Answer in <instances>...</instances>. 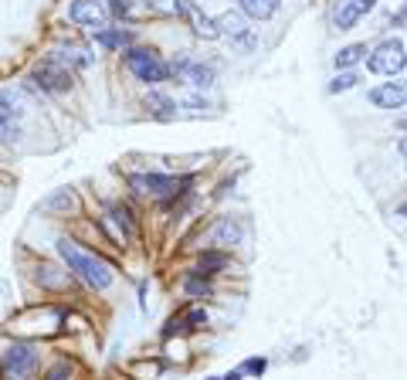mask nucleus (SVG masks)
I'll return each instance as SVG.
<instances>
[{
    "instance_id": "5701e85b",
    "label": "nucleus",
    "mask_w": 407,
    "mask_h": 380,
    "mask_svg": "<svg viewBox=\"0 0 407 380\" xmlns=\"http://www.w3.org/2000/svg\"><path fill=\"white\" fill-rule=\"evenodd\" d=\"M183 296L210 299V296H214V286H210V279H207V275H201L197 268H190V272L183 275Z\"/></svg>"
},
{
    "instance_id": "9b49d317",
    "label": "nucleus",
    "mask_w": 407,
    "mask_h": 380,
    "mask_svg": "<svg viewBox=\"0 0 407 380\" xmlns=\"http://www.w3.org/2000/svg\"><path fill=\"white\" fill-rule=\"evenodd\" d=\"M370 106L377 109H404L407 106V79H394V82H380L366 92Z\"/></svg>"
},
{
    "instance_id": "f704fd0d",
    "label": "nucleus",
    "mask_w": 407,
    "mask_h": 380,
    "mask_svg": "<svg viewBox=\"0 0 407 380\" xmlns=\"http://www.w3.org/2000/svg\"><path fill=\"white\" fill-rule=\"evenodd\" d=\"M397 126H401V129L407 132V116H404V119H397Z\"/></svg>"
},
{
    "instance_id": "bb28decb",
    "label": "nucleus",
    "mask_w": 407,
    "mask_h": 380,
    "mask_svg": "<svg viewBox=\"0 0 407 380\" xmlns=\"http://www.w3.org/2000/svg\"><path fill=\"white\" fill-rule=\"evenodd\" d=\"M72 272H58V268H51V265H41L38 268V282L44 289H65V279H68Z\"/></svg>"
},
{
    "instance_id": "4be33fe9",
    "label": "nucleus",
    "mask_w": 407,
    "mask_h": 380,
    "mask_svg": "<svg viewBox=\"0 0 407 380\" xmlns=\"http://www.w3.org/2000/svg\"><path fill=\"white\" fill-rule=\"evenodd\" d=\"M279 7H282V0H238V10L251 21H268L279 14Z\"/></svg>"
},
{
    "instance_id": "7c9ffc66",
    "label": "nucleus",
    "mask_w": 407,
    "mask_h": 380,
    "mask_svg": "<svg viewBox=\"0 0 407 380\" xmlns=\"http://www.w3.org/2000/svg\"><path fill=\"white\" fill-rule=\"evenodd\" d=\"M390 28H407V0L390 14Z\"/></svg>"
},
{
    "instance_id": "b1692460",
    "label": "nucleus",
    "mask_w": 407,
    "mask_h": 380,
    "mask_svg": "<svg viewBox=\"0 0 407 380\" xmlns=\"http://www.w3.org/2000/svg\"><path fill=\"white\" fill-rule=\"evenodd\" d=\"M366 54H370V48H366V44H346V48H339V51H336L332 65H336V72H346V68H353V65L366 61Z\"/></svg>"
},
{
    "instance_id": "f03ea898",
    "label": "nucleus",
    "mask_w": 407,
    "mask_h": 380,
    "mask_svg": "<svg viewBox=\"0 0 407 380\" xmlns=\"http://www.w3.org/2000/svg\"><path fill=\"white\" fill-rule=\"evenodd\" d=\"M122 65H126V72H129L136 82L150 85V88H160L163 82L173 79L170 61L163 58L157 48H139V44H132V48L122 51Z\"/></svg>"
},
{
    "instance_id": "ddd939ff",
    "label": "nucleus",
    "mask_w": 407,
    "mask_h": 380,
    "mask_svg": "<svg viewBox=\"0 0 407 380\" xmlns=\"http://www.w3.org/2000/svg\"><path fill=\"white\" fill-rule=\"evenodd\" d=\"M217 24H221V34L231 38V44H238V48H244V51L258 44V38H255V31L248 28V21H244L241 10H228V14H221Z\"/></svg>"
},
{
    "instance_id": "dca6fc26",
    "label": "nucleus",
    "mask_w": 407,
    "mask_h": 380,
    "mask_svg": "<svg viewBox=\"0 0 407 380\" xmlns=\"http://www.w3.org/2000/svg\"><path fill=\"white\" fill-rule=\"evenodd\" d=\"M79 194L72 190V187H61V190H54V194H48L44 201H41V211L44 214H61V217H68V214H79Z\"/></svg>"
},
{
    "instance_id": "4468645a",
    "label": "nucleus",
    "mask_w": 407,
    "mask_h": 380,
    "mask_svg": "<svg viewBox=\"0 0 407 380\" xmlns=\"http://www.w3.org/2000/svg\"><path fill=\"white\" fill-rule=\"evenodd\" d=\"M207 309L204 306H190V309H180L177 316H170V323H166V330H163L160 337L170 339L177 337V333H194V330H204L207 326Z\"/></svg>"
},
{
    "instance_id": "393cba45",
    "label": "nucleus",
    "mask_w": 407,
    "mask_h": 380,
    "mask_svg": "<svg viewBox=\"0 0 407 380\" xmlns=\"http://www.w3.org/2000/svg\"><path fill=\"white\" fill-rule=\"evenodd\" d=\"M21 136H24L21 119H14V116H7V112L0 109V143H3V146H14V143H21Z\"/></svg>"
},
{
    "instance_id": "c756f323",
    "label": "nucleus",
    "mask_w": 407,
    "mask_h": 380,
    "mask_svg": "<svg viewBox=\"0 0 407 380\" xmlns=\"http://www.w3.org/2000/svg\"><path fill=\"white\" fill-rule=\"evenodd\" d=\"M106 7H109V14H112V17H129V10H132V3H129V0H106Z\"/></svg>"
},
{
    "instance_id": "0eeeda50",
    "label": "nucleus",
    "mask_w": 407,
    "mask_h": 380,
    "mask_svg": "<svg viewBox=\"0 0 407 380\" xmlns=\"http://www.w3.org/2000/svg\"><path fill=\"white\" fill-rule=\"evenodd\" d=\"M170 72L180 79V82H187L190 88H210L214 79H217V68L210 65V61H201V58H194V54H187V51H180L177 58H170Z\"/></svg>"
},
{
    "instance_id": "473e14b6",
    "label": "nucleus",
    "mask_w": 407,
    "mask_h": 380,
    "mask_svg": "<svg viewBox=\"0 0 407 380\" xmlns=\"http://www.w3.org/2000/svg\"><path fill=\"white\" fill-rule=\"evenodd\" d=\"M397 150H401V153H404V157H407V132H404V136H401V139H397Z\"/></svg>"
},
{
    "instance_id": "f8f14e48",
    "label": "nucleus",
    "mask_w": 407,
    "mask_h": 380,
    "mask_svg": "<svg viewBox=\"0 0 407 380\" xmlns=\"http://www.w3.org/2000/svg\"><path fill=\"white\" fill-rule=\"evenodd\" d=\"M244 238V228L238 217H231V214H224V217H217L214 224H210V231H207V241H210V248H235V245H241Z\"/></svg>"
},
{
    "instance_id": "39448f33",
    "label": "nucleus",
    "mask_w": 407,
    "mask_h": 380,
    "mask_svg": "<svg viewBox=\"0 0 407 380\" xmlns=\"http://www.w3.org/2000/svg\"><path fill=\"white\" fill-rule=\"evenodd\" d=\"M38 360H41V353L34 343L14 339V343H7V346L0 350V377L3 380H28L38 370Z\"/></svg>"
},
{
    "instance_id": "aec40b11",
    "label": "nucleus",
    "mask_w": 407,
    "mask_h": 380,
    "mask_svg": "<svg viewBox=\"0 0 407 380\" xmlns=\"http://www.w3.org/2000/svg\"><path fill=\"white\" fill-rule=\"evenodd\" d=\"M231 265V254L224 252V248H207V252L197 254V272L207 275V279H214L217 272H224Z\"/></svg>"
},
{
    "instance_id": "9d476101",
    "label": "nucleus",
    "mask_w": 407,
    "mask_h": 380,
    "mask_svg": "<svg viewBox=\"0 0 407 380\" xmlns=\"http://www.w3.org/2000/svg\"><path fill=\"white\" fill-rule=\"evenodd\" d=\"M373 7H377V0H336L329 10V24H332V31H353Z\"/></svg>"
},
{
    "instance_id": "a878e982",
    "label": "nucleus",
    "mask_w": 407,
    "mask_h": 380,
    "mask_svg": "<svg viewBox=\"0 0 407 380\" xmlns=\"http://www.w3.org/2000/svg\"><path fill=\"white\" fill-rule=\"evenodd\" d=\"M357 85H360V75H357L353 68H346V72H336V75H332V82L326 85V88H329V95H339V92L357 88Z\"/></svg>"
},
{
    "instance_id": "a211bd4d",
    "label": "nucleus",
    "mask_w": 407,
    "mask_h": 380,
    "mask_svg": "<svg viewBox=\"0 0 407 380\" xmlns=\"http://www.w3.org/2000/svg\"><path fill=\"white\" fill-rule=\"evenodd\" d=\"M143 109H146L153 119H160V123L177 119V99H170V95H166V92H160V88H150V92H146Z\"/></svg>"
},
{
    "instance_id": "6e6552de",
    "label": "nucleus",
    "mask_w": 407,
    "mask_h": 380,
    "mask_svg": "<svg viewBox=\"0 0 407 380\" xmlns=\"http://www.w3.org/2000/svg\"><path fill=\"white\" fill-rule=\"evenodd\" d=\"M173 14H177V17H183V21L190 24V31H194L201 41H217V38H224V34H221L217 17H207V14H204L194 0H173Z\"/></svg>"
},
{
    "instance_id": "f3484780",
    "label": "nucleus",
    "mask_w": 407,
    "mask_h": 380,
    "mask_svg": "<svg viewBox=\"0 0 407 380\" xmlns=\"http://www.w3.org/2000/svg\"><path fill=\"white\" fill-rule=\"evenodd\" d=\"M92 41L102 51H126L136 44V34L129 28H102V31H92Z\"/></svg>"
},
{
    "instance_id": "412c9836",
    "label": "nucleus",
    "mask_w": 407,
    "mask_h": 380,
    "mask_svg": "<svg viewBox=\"0 0 407 380\" xmlns=\"http://www.w3.org/2000/svg\"><path fill=\"white\" fill-rule=\"evenodd\" d=\"M0 109H3L7 116H14V119H24V112H28L24 88H17V85H3V88H0Z\"/></svg>"
},
{
    "instance_id": "1a4fd4ad",
    "label": "nucleus",
    "mask_w": 407,
    "mask_h": 380,
    "mask_svg": "<svg viewBox=\"0 0 407 380\" xmlns=\"http://www.w3.org/2000/svg\"><path fill=\"white\" fill-rule=\"evenodd\" d=\"M109 7L106 0H72L68 3V21L79 24V28H88V31H102L109 24Z\"/></svg>"
},
{
    "instance_id": "c85d7f7f",
    "label": "nucleus",
    "mask_w": 407,
    "mask_h": 380,
    "mask_svg": "<svg viewBox=\"0 0 407 380\" xmlns=\"http://www.w3.org/2000/svg\"><path fill=\"white\" fill-rule=\"evenodd\" d=\"M44 380H72V363H68V360H58V363L44 374Z\"/></svg>"
},
{
    "instance_id": "2eb2a0df",
    "label": "nucleus",
    "mask_w": 407,
    "mask_h": 380,
    "mask_svg": "<svg viewBox=\"0 0 407 380\" xmlns=\"http://www.w3.org/2000/svg\"><path fill=\"white\" fill-rule=\"evenodd\" d=\"M106 214H109V221L116 224V231L122 234V241H132V238L139 234L136 214H132V208H129L126 201H109V204H106Z\"/></svg>"
},
{
    "instance_id": "6ab92c4d",
    "label": "nucleus",
    "mask_w": 407,
    "mask_h": 380,
    "mask_svg": "<svg viewBox=\"0 0 407 380\" xmlns=\"http://www.w3.org/2000/svg\"><path fill=\"white\" fill-rule=\"evenodd\" d=\"M72 72H85V68H92V61H95V54L85 48V44H75V41H65L58 51H54Z\"/></svg>"
},
{
    "instance_id": "20e7f679",
    "label": "nucleus",
    "mask_w": 407,
    "mask_h": 380,
    "mask_svg": "<svg viewBox=\"0 0 407 380\" xmlns=\"http://www.w3.org/2000/svg\"><path fill=\"white\" fill-rule=\"evenodd\" d=\"M28 82L34 85L38 92H48V95H65L75 88V72L51 51V54H41L31 68V79Z\"/></svg>"
},
{
    "instance_id": "7ed1b4c3",
    "label": "nucleus",
    "mask_w": 407,
    "mask_h": 380,
    "mask_svg": "<svg viewBox=\"0 0 407 380\" xmlns=\"http://www.w3.org/2000/svg\"><path fill=\"white\" fill-rule=\"evenodd\" d=\"M129 180V187L136 190V194H143V197H157V201H177V197H187L190 194V187H194V173H183V177H177V173H129L126 177Z\"/></svg>"
},
{
    "instance_id": "423d86ee",
    "label": "nucleus",
    "mask_w": 407,
    "mask_h": 380,
    "mask_svg": "<svg viewBox=\"0 0 407 380\" xmlns=\"http://www.w3.org/2000/svg\"><path fill=\"white\" fill-rule=\"evenodd\" d=\"M366 68L373 75H384V79H397L407 68V48L401 38H384L377 48H370L366 54Z\"/></svg>"
},
{
    "instance_id": "2f4dec72",
    "label": "nucleus",
    "mask_w": 407,
    "mask_h": 380,
    "mask_svg": "<svg viewBox=\"0 0 407 380\" xmlns=\"http://www.w3.org/2000/svg\"><path fill=\"white\" fill-rule=\"evenodd\" d=\"M221 380H244V370L241 367H238V370H231V374H224V377Z\"/></svg>"
},
{
    "instance_id": "cd10ccee",
    "label": "nucleus",
    "mask_w": 407,
    "mask_h": 380,
    "mask_svg": "<svg viewBox=\"0 0 407 380\" xmlns=\"http://www.w3.org/2000/svg\"><path fill=\"white\" fill-rule=\"evenodd\" d=\"M241 370H244V377H261V374L268 370V360H265V357H251V360L241 363Z\"/></svg>"
},
{
    "instance_id": "f257e3e1",
    "label": "nucleus",
    "mask_w": 407,
    "mask_h": 380,
    "mask_svg": "<svg viewBox=\"0 0 407 380\" xmlns=\"http://www.w3.org/2000/svg\"><path fill=\"white\" fill-rule=\"evenodd\" d=\"M58 254H61V261H65V268L85 282L88 289H95V292H106L112 282H116V272H112V265L106 261V258H99L95 252H85L79 241H72V238H58Z\"/></svg>"
},
{
    "instance_id": "72a5a7b5",
    "label": "nucleus",
    "mask_w": 407,
    "mask_h": 380,
    "mask_svg": "<svg viewBox=\"0 0 407 380\" xmlns=\"http://www.w3.org/2000/svg\"><path fill=\"white\" fill-rule=\"evenodd\" d=\"M394 214H397V217H407V201H401V204H397V211H394Z\"/></svg>"
}]
</instances>
